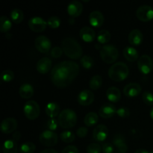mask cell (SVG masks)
I'll list each match as a JSON object with an SVG mask.
<instances>
[{
  "mask_svg": "<svg viewBox=\"0 0 153 153\" xmlns=\"http://www.w3.org/2000/svg\"><path fill=\"white\" fill-rule=\"evenodd\" d=\"M79 73V66L72 61H62L54 67L51 72V80L56 87L64 88L75 80Z\"/></svg>",
  "mask_w": 153,
  "mask_h": 153,
  "instance_id": "cell-1",
  "label": "cell"
},
{
  "mask_svg": "<svg viewBox=\"0 0 153 153\" xmlns=\"http://www.w3.org/2000/svg\"><path fill=\"white\" fill-rule=\"evenodd\" d=\"M64 53L71 59H79L82 57L83 51L81 45L72 37H66L61 43Z\"/></svg>",
  "mask_w": 153,
  "mask_h": 153,
  "instance_id": "cell-2",
  "label": "cell"
},
{
  "mask_svg": "<svg viewBox=\"0 0 153 153\" xmlns=\"http://www.w3.org/2000/svg\"><path fill=\"white\" fill-rule=\"evenodd\" d=\"M129 70L125 63L117 62L114 64L108 70V76L114 82H121L128 77Z\"/></svg>",
  "mask_w": 153,
  "mask_h": 153,
  "instance_id": "cell-3",
  "label": "cell"
},
{
  "mask_svg": "<svg viewBox=\"0 0 153 153\" xmlns=\"http://www.w3.org/2000/svg\"><path fill=\"white\" fill-rule=\"evenodd\" d=\"M58 124L63 128H71L76 125L77 115L71 109H64L60 113L58 117Z\"/></svg>",
  "mask_w": 153,
  "mask_h": 153,
  "instance_id": "cell-4",
  "label": "cell"
},
{
  "mask_svg": "<svg viewBox=\"0 0 153 153\" xmlns=\"http://www.w3.org/2000/svg\"><path fill=\"white\" fill-rule=\"evenodd\" d=\"M100 57L104 62L112 64L117 60L119 51L113 45H105L100 50Z\"/></svg>",
  "mask_w": 153,
  "mask_h": 153,
  "instance_id": "cell-5",
  "label": "cell"
},
{
  "mask_svg": "<svg viewBox=\"0 0 153 153\" xmlns=\"http://www.w3.org/2000/svg\"><path fill=\"white\" fill-rule=\"evenodd\" d=\"M23 111L27 119L30 120H34L40 115V106L37 104V102L34 100L28 101L24 105Z\"/></svg>",
  "mask_w": 153,
  "mask_h": 153,
  "instance_id": "cell-6",
  "label": "cell"
},
{
  "mask_svg": "<svg viewBox=\"0 0 153 153\" xmlns=\"http://www.w3.org/2000/svg\"><path fill=\"white\" fill-rule=\"evenodd\" d=\"M40 143L46 146H54L58 143V135L54 131L45 130L39 136Z\"/></svg>",
  "mask_w": 153,
  "mask_h": 153,
  "instance_id": "cell-7",
  "label": "cell"
},
{
  "mask_svg": "<svg viewBox=\"0 0 153 153\" xmlns=\"http://www.w3.org/2000/svg\"><path fill=\"white\" fill-rule=\"evenodd\" d=\"M137 67L141 73L144 75L149 74L153 68V61L151 57L147 55L140 56L137 61Z\"/></svg>",
  "mask_w": 153,
  "mask_h": 153,
  "instance_id": "cell-8",
  "label": "cell"
},
{
  "mask_svg": "<svg viewBox=\"0 0 153 153\" xmlns=\"http://www.w3.org/2000/svg\"><path fill=\"white\" fill-rule=\"evenodd\" d=\"M34 46L39 52L41 53L46 54L50 50L51 47H52V43H51L50 40L47 37H46L45 35H40L35 39Z\"/></svg>",
  "mask_w": 153,
  "mask_h": 153,
  "instance_id": "cell-9",
  "label": "cell"
},
{
  "mask_svg": "<svg viewBox=\"0 0 153 153\" xmlns=\"http://www.w3.org/2000/svg\"><path fill=\"white\" fill-rule=\"evenodd\" d=\"M136 16L143 22H148L153 18V8L147 4L140 6L136 11Z\"/></svg>",
  "mask_w": 153,
  "mask_h": 153,
  "instance_id": "cell-10",
  "label": "cell"
},
{
  "mask_svg": "<svg viewBox=\"0 0 153 153\" xmlns=\"http://www.w3.org/2000/svg\"><path fill=\"white\" fill-rule=\"evenodd\" d=\"M47 25V22L40 16H34L28 20V27L34 32H42Z\"/></svg>",
  "mask_w": 153,
  "mask_h": 153,
  "instance_id": "cell-11",
  "label": "cell"
},
{
  "mask_svg": "<svg viewBox=\"0 0 153 153\" xmlns=\"http://www.w3.org/2000/svg\"><path fill=\"white\" fill-rule=\"evenodd\" d=\"M78 102L82 106H88L94 101V94L90 90H83L77 97Z\"/></svg>",
  "mask_w": 153,
  "mask_h": 153,
  "instance_id": "cell-12",
  "label": "cell"
},
{
  "mask_svg": "<svg viewBox=\"0 0 153 153\" xmlns=\"http://www.w3.org/2000/svg\"><path fill=\"white\" fill-rule=\"evenodd\" d=\"M17 128V121L12 117L3 120L1 123V131L4 134H10Z\"/></svg>",
  "mask_w": 153,
  "mask_h": 153,
  "instance_id": "cell-13",
  "label": "cell"
},
{
  "mask_svg": "<svg viewBox=\"0 0 153 153\" xmlns=\"http://www.w3.org/2000/svg\"><path fill=\"white\" fill-rule=\"evenodd\" d=\"M108 135V129L105 125H99L96 127L93 131V137L97 141H104Z\"/></svg>",
  "mask_w": 153,
  "mask_h": 153,
  "instance_id": "cell-14",
  "label": "cell"
},
{
  "mask_svg": "<svg viewBox=\"0 0 153 153\" xmlns=\"http://www.w3.org/2000/svg\"><path fill=\"white\" fill-rule=\"evenodd\" d=\"M99 114L101 117L104 119H108V118L112 117L115 114H117L116 108L111 103H105L101 106L99 110Z\"/></svg>",
  "mask_w": 153,
  "mask_h": 153,
  "instance_id": "cell-15",
  "label": "cell"
},
{
  "mask_svg": "<svg viewBox=\"0 0 153 153\" xmlns=\"http://www.w3.org/2000/svg\"><path fill=\"white\" fill-rule=\"evenodd\" d=\"M52 62L50 58L44 57V58H40L37 61L36 69H37V72L40 74H46L50 70V69L52 68Z\"/></svg>",
  "mask_w": 153,
  "mask_h": 153,
  "instance_id": "cell-16",
  "label": "cell"
},
{
  "mask_svg": "<svg viewBox=\"0 0 153 153\" xmlns=\"http://www.w3.org/2000/svg\"><path fill=\"white\" fill-rule=\"evenodd\" d=\"M141 92V87L139 84L132 82L126 85L123 88V93L128 97H135Z\"/></svg>",
  "mask_w": 153,
  "mask_h": 153,
  "instance_id": "cell-17",
  "label": "cell"
},
{
  "mask_svg": "<svg viewBox=\"0 0 153 153\" xmlns=\"http://www.w3.org/2000/svg\"><path fill=\"white\" fill-rule=\"evenodd\" d=\"M83 10V5L79 1H73L68 4L67 12L71 17L75 18L81 15Z\"/></svg>",
  "mask_w": 153,
  "mask_h": 153,
  "instance_id": "cell-18",
  "label": "cell"
},
{
  "mask_svg": "<svg viewBox=\"0 0 153 153\" xmlns=\"http://www.w3.org/2000/svg\"><path fill=\"white\" fill-rule=\"evenodd\" d=\"M104 16L102 13L99 10H94L91 12L89 16V22L91 25L94 27H99L102 26L104 23Z\"/></svg>",
  "mask_w": 153,
  "mask_h": 153,
  "instance_id": "cell-19",
  "label": "cell"
},
{
  "mask_svg": "<svg viewBox=\"0 0 153 153\" xmlns=\"http://www.w3.org/2000/svg\"><path fill=\"white\" fill-rule=\"evenodd\" d=\"M113 144L117 149L120 153H126L128 151V146L126 143V139L123 135L117 134L113 139Z\"/></svg>",
  "mask_w": 153,
  "mask_h": 153,
  "instance_id": "cell-20",
  "label": "cell"
},
{
  "mask_svg": "<svg viewBox=\"0 0 153 153\" xmlns=\"http://www.w3.org/2000/svg\"><path fill=\"white\" fill-rule=\"evenodd\" d=\"M80 37L86 43H91L96 38V33L93 28L90 27H83L80 30Z\"/></svg>",
  "mask_w": 153,
  "mask_h": 153,
  "instance_id": "cell-21",
  "label": "cell"
},
{
  "mask_svg": "<svg viewBox=\"0 0 153 153\" xmlns=\"http://www.w3.org/2000/svg\"><path fill=\"white\" fill-rule=\"evenodd\" d=\"M143 36L139 29H133L128 34V42L133 46H138L143 42Z\"/></svg>",
  "mask_w": 153,
  "mask_h": 153,
  "instance_id": "cell-22",
  "label": "cell"
},
{
  "mask_svg": "<svg viewBox=\"0 0 153 153\" xmlns=\"http://www.w3.org/2000/svg\"><path fill=\"white\" fill-rule=\"evenodd\" d=\"M106 97L110 102H117L121 98L120 91L116 87H111L106 91Z\"/></svg>",
  "mask_w": 153,
  "mask_h": 153,
  "instance_id": "cell-23",
  "label": "cell"
},
{
  "mask_svg": "<svg viewBox=\"0 0 153 153\" xmlns=\"http://www.w3.org/2000/svg\"><path fill=\"white\" fill-rule=\"evenodd\" d=\"M60 106L56 102H49L46 105V114L49 117L55 118L60 114Z\"/></svg>",
  "mask_w": 153,
  "mask_h": 153,
  "instance_id": "cell-24",
  "label": "cell"
},
{
  "mask_svg": "<svg viewBox=\"0 0 153 153\" xmlns=\"http://www.w3.org/2000/svg\"><path fill=\"white\" fill-rule=\"evenodd\" d=\"M123 55L126 59L130 62H134L138 59V52L131 46H127L123 49Z\"/></svg>",
  "mask_w": 153,
  "mask_h": 153,
  "instance_id": "cell-25",
  "label": "cell"
},
{
  "mask_svg": "<svg viewBox=\"0 0 153 153\" xmlns=\"http://www.w3.org/2000/svg\"><path fill=\"white\" fill-rule=\"evenodd\" d=\"M19 94L22 98L29 99L34 94V88H33V87L30 84H23L19 88Z\"/></svg>",
  "mask_w": 153,
  "mask_h": 153,
  "instance_id": "cell-26",
  "label": "cell"
},
{
  "mask_svg": "<svg viewBox=\"0 0 153 153\" xmlns=\"http://www.w3.org/2000/svg\"><path fill=\"white\" fill-rule=\"evenodd\" d=\"M17 144L13 140H7L4 142L2 147L3 153H17Z\"/></svg>",
  "mask_w": 153,
  "mask_h": 153,
  "instance_id": "cell-27",
  "label": "cell"
},
{
  "mask_svg": "<svg viewBox=\"0 0 153 153\" xmlns=\"http://www.w3.org/2000/svg\"><path fill=\"white\" fill-rule=\"evenodd\" d=\"M99 120L98 115L97 114L94 112H89L88 114H87L85 117V119H84V123H85V126H94V125L97 123Z\"/></svg>",
  "mask_w": 153,
  "mask_h": 153,
  "instance_id": "cell-28",
  "label": "cell"
},
{
  "mask_svg": "<svg viewBox=\"0 0 153 153\" xmlns=\"http://www.w3.org/2000/svg\"><path fill=\"white\" fill-rule=\"evenodd\" d=\"M10 19L13 21L14 23L19 24L22 22L24 19V13L20 9H13L11 12H10Z\"/></svg>",
  "mask_w": 153,
  "mask_h": 153,
  "instance_id": "cell-29",
  "label": "cell"
},
{
  "mask_svg": "<svg viewBox=\"0 0 153 153\" xmlns=\"http://www.w3.org/2000/svg\"><path fill=\"white\" fill-rule=\"evenodd\" d=\"M102 85V76H99V75H96L94 76L91 79L89 82V86L90 88L93 91H97Z\"/></svg>",
  "mask_w": 153,
  "mask_h": 153,
  "instance_id": "cell-30",
  "label": "cell"
},
{
  "mask_svg": "<svg viewBox=\"0 0 153 153\" xmlns=\"http://www.w3.org/2000/svg\"><path fill=\"white\" fill-rule=\"evenodd\" d=\"M12 22L7 16H2L0 18V31L3 33H6L11 28Z\"/></svg>",
  "mask_w": 153,
  "mask_h": 153,
  "instance_id": "cell-31",
  "label": "cell"
},
{
  "mask_svg": "<svg viewBox=\"0 0 153 153\" xmlns=\"http://www.w3.org/2000/svg\"><path fill=\"white\" fill-rule=\"evenodd\" d=\"M111 40V34L108 30H101L97 34V40L100 43L105 44Z\"/></svg>",
  "mask_w": 153,
  "mask_h": 153,
  "instance_id": "cell-32",
  "label": "cell"
},
{
  "mask_svg": "<svg viewBox=\"0 0 153 153\" xmlns=\"http://www.w3.org/2000/svg\"><path fill=\"white\" fill-rule=\"evenodd\" d=\"M36 149V146L32 142H25L22 143L19 147L20 153H34Z\"/></svg>",
  "mask_w": 153,
  "mask_h": 153,
  "instance_id": "cell-33",
  "label": "cell"
},
{
  "mask_svg": "<svg viewBox=\"0 0 153 153\" xmlns=\"http://www.w3.org/2000/svg\"><path fill=\"white\" fill-rule=\"evenodd\" d=\"M60 137H61V140L65 143H72L74 141L76 136H75L74 133L71 131H64L61 133L60 134Z\"/></svg>",
  "mask_w": 153,
  "mask_h": 153,
  "instance_id": "cell-34",
  "label": "cell"
},
{
  "mask_svg": "<svg viewBox=\"0 0 153 153\" xmlns=\"http://www.w3.org/2000/svg\"><path fill=\"white\" fill-rule=\"evenodd\" d=\"M80 63L82 67L85 69H91L94 66V61L91 57L88 55H85L80 60Z\"/></svg>",
  "mask_w": 153,
  "mask_h": 153,
  "instance_id": "cell-35",
  "label": "cell"
},
{
  "mask_svg": "<svg viewBox=\"0 0 153 153\" xmlns=\"http://www.w3.org/2000/svg\"><path fill=\"white\" fill-rule=\"evenodd\" d=\"M47 25L52 28H57L61 25V19L58 16H51L47 21Z\"/></svg>",
  "mask_w": 153,
  "mask_h": 153,
  "instance_id": "cell-36",
  "label": "cell"
},
{
  "mask_svg": "<svg viewBox=\"0 0 153 153\" xmlns=\"http://www.w3.org/2000/svg\"><path fill=\"white\" fill-rule=\"evenodd\" d=\"M102 147L100 144L96 143H92L89 144L87 147L88 153H101Z\"/></svg>",
  "mask_w": 153,
  "mask_h": 153,
  "instance_id": "cell-37",
  "label": "cell"
},
{
  "mask_svg": "<svg viewBox=\"0 0 153 153\" xmlns=\"http://www.w3.org/2000/svg\"><path fill=\"white\" fill-rule=\"evenodd\" d=\"M142 99L144 103L147 105H153V94L149 91H145L142 95Z\"/></svg>",
  "mask_w": 153,
  "mask_h": 153,
  "instance_id": "cell-38",
  "label": "cell"
},
{
  "mask_svg": "<svg viewBox=\"0 0 153 153\" xmlns=\"http://www.w3.org/2000/svg\"><path fill=\"white\" fill-rule=\"evenodd\" d=\"M13 78H14V74L11 70H4L1 73V79L5 82H10V81L13 80Z\"/></svg>",
  "mask_w": 153,
  "mask_h": 153,
  "instance_id": "cell-39",
  "label": "cell"
},
{
  "mask_svg": "<svg viewBox=\"0 0 153 153\" xmlns=\"http://www.w3.org/2000/svg\"><path fill=\"white\" fill-rule=\"evenodd\" d=\"M117 114L121 118H126L130 115V111L128 108L121 107L117 110Z\"/></svg>",
  "mask_w": 153,
  "mask_h": 153,
  "instance_id": "cell-40",
  "label": "cell"
},
{
  "mask_svg": "<svg viewBox=\"0 0 153 153\" xmlns=\"http://www.w3.org/2000/svg\"><path fill=\"white\" fill-rule=\"evenodd\" d=\"M63 49L61 47L59 46H55V47L52 48V51H51V56L54 58H58L62 55L63 54Z\"/></svg>",
  "mask_w": 153,
  "mask_h": 153,
  "instance_id": "cell-41",
  "label": "cell"
},
{
  "mask_svg": "<svg viewBox=\"0 0 153 153\" xmlns=\"http://www.w3.org/2000/svg\"><path fill=\"white\" fill-rule=\"evenodd\" d=\"M58 125H59V124H58V121L56 120H55L54 118H52V119L49 120L47 122L48 128H49V130H50V131H52L57 129Z\"/></svg>",
  "mask_w": 153,
  "mask_h": 153,
  "instance_id": "cell-42",
  "label": "cell"
},
{
  "mask_svg": "<svg viewBox=\"0 0 153 153\" xmlns=\"http://www.w3.org/2000/svg\"><path fill=\"white\" fill-rule=\"evenodd\" d=\"M102 150L103 153H113L114 146L111 143H105L102 146Z\"/></svg>",
  "mask_w": 153,
  "mask_h": 153,
  "instance_id": "cell-43",
  "label": "cell"
},
{
  "mask_svg": "<svg viewBox=\"0 0 153 153\" xmlns=\"http://www.w3.org/2000/svg\"><path fill=\"white\" fill-rule=\"evenodd\" d=\"M61 153H79V149L76 146L70 145V146L64 148Z\"/></svg>",
  "mask_w": 153,
  "mask_h": 153,
  "instance_id": "cell-44",
  "label": "cell"
},
{
  "mask_svg": "<svg viewBox=\"0 0 153 153\" xmlns=\"http://www.w3.org/2000/svg\"><path fill=\"white\" fill-rule=\"evenodd\" d=\"M88 128L86 127H80L77 129V131H76V134L79 136L80 138H83V137H86L87 134H88Z\"/></svg>",
  "mask_w": 153,
  "mask_h": 153,
  "instance_id": "cell-45",
  "label": "cell"
},
{
  "mask_svg": "<svg viewBox=\"0 0 153 153\" xmlns=\"http://www.w3.org/2000/svg\"><path fill=\"white\" fill-rule=\"evenodd\" d=\"M21 137V133L19 132V131H15V132H13V136H12V140H13L14 141H18V140H19V139H20Z\"/></svg>",
  "mask_w": 153,
  "mask_h": 153,
  "instance_id": "cell-46",
  "label": "cell"
},
{
  "mask_svg": "<svg viewBox=\"0 0 153 153\" xmlns=\"http://www.w3.org/2000/svg\"><path fill=\"white\" fill-rule=\"evenodd\" d=\"M40 153H58V152L53 149H48L42 151V152H40Z\"/></svg>",
  "mask_w": 153,
  "mask_h": 153,
  "instance_id": "cell-47",
  "label": "cell"
},
{
  "mask_svg": "<svg viewBox=\"0 0 153 153\" xmlns=\"http://www.w3.org/2000/svg\"><path fill=\"white\" fill-rule=\"evenodd\" d=\"M134 153H149L148 152L146 149H137V150L135 151V152Z\"/></svg>",
  "mask_w": 153,
  "mask_h": 153,
  "instance_id": "cell-48",
  "label": "cell"
},
{
  "mask_svg": "<svg viewBox=\"0 0 153 153\" xmlns=\"http://www.w3.org/2000/svg\"><path fill=\"white\" fill-rule=\"evenodd\" d=\"M69 23H70V25H73V24L75 23V18L70 17V19H69Z\"/></svg>",
  "mask_w": 153,
  "mask_h": 153,
  "instance_id": "cell-49",
  "label": "cell"
},
{
  "mask_svg": "<svg viewBox=\"0 0 153 153\" xmlns=\"http://www.w3.org/2000/svg\"><path fill=\"white\" fill-rule=\"evenodd\" d=\"M150 117H151V118L153 120V107L152 108V109H151V111H150Z\"/></svg>",
  "mask_w": 153,
  "mask_h": 153,
  "instance_id": "cell-50",
  "label": "cell"
},
{
  "mask_svg": "<svg viewBox=\"0 0 153 153\" xmlns=\"http://www.w3.org/2000/svg\"><path fill=\"white\" fill-rule=\"evenodd\" d=\"M95 47H97V49H100V50H101V49H102V47H100V44H96Z\"/></svg>",
  "mask_w": 153,
  "mask_h": 153,
  "instance_id": "cell-51",
  "label": "cell"
},
{
  "mask_svg": "<svg viewBox=\"0 0 153 153\" xmlns=\"http://www.w3.org/2000/svg\"><path fill=\"white\" fill-rule=\"evenodd\" d=\"M10 36H11V34H7V38H10Z\"/></svg>",
  "mask_w": 153,
  "mask_h": 153,
  "instance_id": "cell-52",
  "label": "cell"
},
{
  "mask_svg": "<svg viewBox=\"0 0 153 153\" xmlns=\"http://www.w3.org/2000/svg\"><path fill=\"white\" fill-rule=\"evenodd\" d=\"M149 153H153V150H152V151H151V152H149Z\"/></svg>",
  "mask_w": 153,
  "mask_h": 153,
  "instance_id": "cell-53",
  "label": "cell"
},
{
  "mask_svg": "<svg viewBox=\"0 0 153 153\" xmlns=\"http://www.w3.org/2000/svg\"><path fill=\"white\" fill-rule=\"evenodd\" d=\"M117 153H120V152H117Z\"/></svg>",
  "mask_w": 153,
  "mask_h": 153,
  "instance_id": "cell-54",
  "label": "cell"
}]
</instances>
